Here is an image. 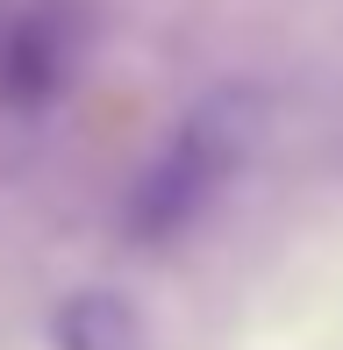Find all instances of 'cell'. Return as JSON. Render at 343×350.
I'll use <instances>...</instances> for the list:
<instances>
[{"mask_svg":"<svg viewBox=\"0 0 343 350\" xmlns=\"http://www.w3.org/2000/svg\"><path fill=\"white\" fill-rule=\"evenodd\" d=\"M264 129H272V107H264L258 86H243V79L208 86L179 122H172L158 157L136 172L129 200H122V229H129L136 243H172V236H186L215 208V193L264 150Z\"/></svg>","mask_w":343,"mask_h":350,"instance_id":"1","label":"cell"},{"mask_svg":"<svg viewBox=\"0 0 343 350\" xmlns=\"http://www.w3.org/2000/svg\"><path fill=\"white\" fill-rule=\"evenodd\" d=\"M79 0H0V107H51L79 72Z\"/></svg>","mask_w":343,"mask_h":350,"instance_id":"2","label":"cell"},{"mask_svg":"<svg viewBox=\"0 0 343 350\" xmlns=\"http://www.w3.org/2000/svg\"><path fill=\"white\" fill-rule=\"evenodd\" d=\"M51 350H150V322L115 286H79L51 308Z\"/></svg>","mask_w":343,"mask_h":350,"instance_id":"3","label":"cell"}]
</instances>
